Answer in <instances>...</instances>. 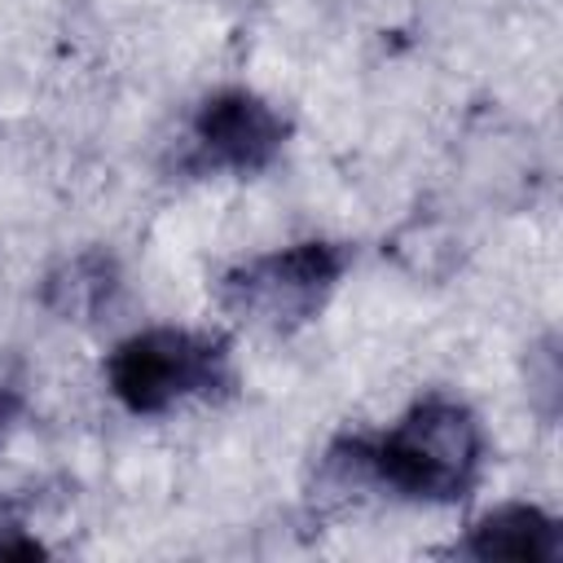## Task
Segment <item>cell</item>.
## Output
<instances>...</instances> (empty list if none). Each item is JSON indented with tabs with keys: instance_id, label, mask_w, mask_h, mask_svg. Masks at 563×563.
Returning <instances> with one entry per match:
<instances>
[{
	"instance_id": "5",
	"label": "cell",
	"mask_w": 563,
	"mask_h": 563,
	"mask_svg": "<svg viewBox=\"0 0 563 563\" xmlns=\"http://www.w3.org/2000/svg\"><path fill=\"white\" fill-rule=\"evenodd\" d=\"M475 559H519V563H554L563 554L559 523L537 506H501L471 528L462 545Z\"/></svg>"
},
{
	"instance_id": "4",
	"label": "cell",
	"mask_w": 563,
	"mask_h": 563,
	"mask_svg": "<svg viewBox=\"0 0 563 563\" xmlns=\"http://www.w3.org/2000/svg\"><path fill=\"white\" fill-rule=\"evenodd\" d=\"M286 123L282 114L260 101L255 92H216L202 101L194 119V141L207 154V163L229 172H260L282 150Z\"/></svg>"
},
{
	"instance_id": "3",
	"label": "cell",
	"mask_w": 563,
	"mask_h": 563,
	"mask_svg": "<svg viewBox=\"0 0 563 563\" xmlns=\"http://www.w3.org/2000/svg\"><path fill=\"white\" fill-rule=\"evenodd\" d=\"M343 273V251L330 242H295L286 251L238 264L220 282V299L251 325L286 330L308 321Z\"/></svg>"
},
{
	"instance_id": "2",
	"label": "cell",
	"mask_w": 563,
	"mask_h": 563,
	"mask_svg": "<svg viewBox=\"0 0 563 563\" xmlns=\"http://www.w3.org/2000/svg\"><path fill=\"white\" fill-rule=\"evenodd\" d=\"M224 374H229L224 343L198 330H176V325L141 330L123 339L106 361L110 391L132 413H163L176 400L220 387Z\"/></svg>"
},
{
	"instance_id": "7",
	"label": "cell",
	"mask_w": 563,
	"mask_h": 563,
	"mask_svg": "<svg viewBox=\"0 0 563 563\" xmlns=\"http://www.w3.org/2000/svg\"><path fill=\"white\" fill-rule=\"evenodd\" d=\"M0 554H40V545L31 537H18V528L0 523Z\"/></svg>"
},
{
	"instance_id": "1",
	"label": "cell",
	"mask_w": 563,
	"mask_h": 563,
	"mask_svg": "<svg viewBox=\"0 0 563 563\" xmlns=\"http://www.w3.org/2000/svg\"><path fill=\"white\" fill-rule=\"evenodd\" d=\"M356 457L405 497L453 501L479 475L484 435L466 405L431 396V400H418L378 440L356 444Z\"/></svg>"
},
{
	"instance_id": "6",
	"label": "cell",
	"mask_w": 563,
	"mask_h": 563,
	"mask_svg": "<svg viewBox=\"0 0 563 563\" xmlns=\"http://www.w3.org/2000/svg\"><path fill=\"white\" fill-rule=\"evenodd\" d=\"M18 400H22V378H18V369L9 361H0V431L18 413Z\"/></svg>"
}]
</instances>
